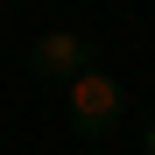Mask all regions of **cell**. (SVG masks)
Returning a JSON list of instances; mask_svg holds the SVG:
<instances>
[{
  "label": "cell",
  "mask_w": 155,
  "mask_h": 155,
  "mask_svg": "<svg viewBox=\"0 0 155 155\" xmlns=\"http://www.w3.org/2000/svg\"><path fill=\"white\" fill-rule=\"evenodd\" d=\"M78 155H113V148H78Z\"/></svg>",
  "instance_id": "277c9868"
},
{
  "label": "cell",
  "mask_w": 155,
  "mask_h": 155,
  "mask_svg": "<svg viewBox=\"0 0 155 155\" xmlns=\"http://www.w3.org/2000/svg\"><path fill=\"white\" fill-rule=\"evenodd\" d=\"M92 64H99V57H92V42L78 35V28H42L35 49H28V71L42 78V85H57V92L71 85V78H85Z\"/></svg>",
  "instance_id": "7a4b0ae2"
},
{
  "label": "cell",
  "mask_w": 155,
  "mask_h": 155,
  "mask_svg": "<svg viewBox=\"0 0 155 155\" xmlns=\"http://www.w3.org/2000/svg\"><path fill=\"white\" fill-rule=\"evenodd\" d=\"M64 113H71V127L78 134H92V141H106V134H120L127 127V92H120V78L113 71H85V78H71L64 85Z\"/></svg>",
  "instance_id": "6da1fadb"
},
{
  "label": "cell",
  "mask_w": 155,
  "mask_h": 155,
  "mask_svg": "<svg viewBox=\"0 0 155 155\" xmlns=\"http://www.w3.org/2000/svg\"><path fill=\"white\" fill-rule=\"evenodd\" d=\"M141 155H155V120H148V127H141Z\"/></svg>",
  "instance_id": "3957f363"
}]
</instances>
